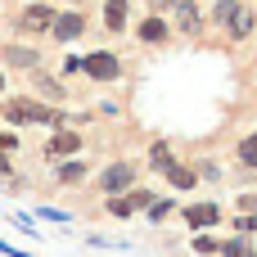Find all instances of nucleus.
Here are the masks:
<instances>
[{
    "label": "nucleus",
    "mask_w": 257,
    "mask_h": 257,
    "mask_svg": "<svg viewBox=\"0 0 257 257\" xmlns=\"http://www.w3.org/2000/svg\"><path fill=\"white\" fill-rule=\"evenodd\" d=\"M149 158H154V167H172V154H167V145H154V154H149Z\"/></svg>",
    "instance_id": "2eb2a0df"
},
{
    "label": "nucleus",
    "mask_w": 257,
    "mask_h": 257,
    "mask_svg": "<svg viewBox=\"0 0 257 257\" xmlns=\"http://www.w3.org/2000/svg\"><path fill=\"white\" fill-rule=\"evenodd\" d=\"M81 27H86L81 14H63V18H54V36H59V41H77Z\"/></svg>",
    "instance_id": "39448f33"
},
{
    "label": "nucleus",
    "mask_w": 257,
    "mask_h": 257,
    "mask_svg": "<svg viewBox=\"0 0 257 257\" xmlns=\"http://www.w3.org/2000/svg\"><path fill=\"white\" fill-rule=\"evenodd\" d=\"M221 253H226V257H253V244H248V239H230Z\"/></svg>",
    "instance_id": "4468645a"
},
{
    "label": "nucleus",
    "mask_w": 257,
    "mask_h": 257,
    "mask_svg": "<svg viewBox=\"0 0 257 257\" xmlns=\"http://www.w3.org/2000/svg\"><path fill=\"white\" fill-rule=\"evenodd\" d=\"M185 217H190V226H212V221H217V217H221V212H217V208H212V203H199V208H190V212H185Z\"/></svg>",
    "instance_id": "1a4fd4ad"
},
{
    "label": "nucleus",
    "mask_w": 257,
    "mask_h": 257,
    "mask_svg": "<svg viewBox=\"0 0 257 257\" xmlns=\"http://www.w3.org/2000/svg\"><path fill=\"white\" fill-rule=\"evenodd\" d=\"M9 59H14V63H18V68H32V63H36V54H32V50H14V54H9Z\"/></svg>",
    "instance_id": "dca6fc26"
},
{
    "label": "nucleus",
    "mask_w": 257,
    "mask_h": 257,
    "mask_svg": "<svg viewBox=\"0 0 257 257\" xmlns=\"http://www.w3.org/2000/svg\"><path fill=\"white\" fill-rule=\"evenodd\" d=\"M167 172H172V185H176V190H190V185H194V172H190V167H167Z\"/></svg>",
    "instance_id": "ddd939ff"
},
{
    "label": "nucleus",
    "mask_w": 257,
    "mask_h": 257,
    "mask_svg": "<svg viewBox=\"0 0 257 257\" xmlns=\"http://www.w3.org/2000/svg\"><path fill=\"white\" fill-rule=\"evenodd\" d=\"M239 158H244V167H257V136L239 140Z\"/></svg>",
    "instance_id": "9b49d317"
},
{
    "label": "nucleus",
    "mask_w": 257,
    "mask_h": 257,
    "mask_svg": "<svg viewBox=\"0 0 257 257\" xmlns=\"http://www.w3.org/2000/svg\"><path fill=\"white\" fill-rule=\"evenodd\" d=\"M99 185H104V190H113V194H117V190H126V185H131V167H126V163L108 167V172L99 176Z\"/></svg>",
    "instance_id": "423d86ee"
},
{
    "label": "nucleus",
    "mask_w": 257,
    "mask_h": 257,
    "mask_svg": "<svg viewBox=\"0 0 257 257\" xmlns=\"http://www.w3.org/2000/svg\"><path fill=\"white\" fill-rule=\"evenodd\" d=\"M5 117L9 122H32V126H50L54 122V113L41 108V104H32V99H9L5 104Z\"/></svg>",
    "instance_id": "f257e3e1"
},
{
    "label": "nucleus",
    "mask_w": 257,
    "mask_h": 257,
    "mask_svg": "<svg viewBox=\"0 0 257 257\" xmlns=\"http://www.w3.org/2000/svg\"><path fill=\"white\" fill-rule=\"evenodd\" d=\"M140 203H154V199H149V194H131V199H113V203H108V212H113V217H126V212H136Z\"/></svg>",
    "instance_id": "6e6552de"
},
{
    "label": "nucleus",
    "mask_w": 257,
    "mask_h": 257,
    "mask_svg": "<svg viewBox=\"0 0 257 257\" xmlns=\"http://www.w3.org/2000/svg\"><path fill=\"white\" fill-rule=\"evenodd\" d=\"M217 23H226V27H235V36H244L248 27H253V14L239 5V0H217Z\"/></svg>",
    "instance_id": "f03ea898"
},
{
    "label": "nucleus",
    "mask_w": 257,
    "mask_h": 257,
    "mask_svg": "<svg viewBox=\"0 0 257 257\" xmlns=\"http://www.w3.org/2000/svg\"><path fill=\"white\" fill-rule=\"evenodd\" d=\"M50 23H54V9H50V5H27V9L18 14V27H23V32H45Z\"/></svg>",
    "instance_id": "20e7f679"
},
{
    "label": "nucleus",
    "mask_w": 257,
    "mask_h": 257,
    "mask_svg": "<svg viewBox=\"0 0 257 257\" xmlns=\"http://www.w3.org/2000/svg\"><path fill=\"white\" fill-rule=\"evenodd\" d=\"M81 68H86L95 81H113V77L122 72V63H117L108 50H95V54H86V63H81Z\"/></svg>",
    "instance_id": "7ed1b4c3"
},
{
    "label": "nucleus",
    "mask_w": 257,
    "mask_h": 257,
    "mask_svg": "<svg viewBox=\"0 0 257 257\" xmlns=\"http://www.w3.org/2000/svg\"><path fill=\"white\" fill-rule=\"evenodd\" d=\"M104 18H108L113 32H122V23H126V5H122V0H108V5H104Z\"/></svg>",
    "instance_id": "9d476101"
},
{
    "label": "nucleus",
    "mask_w": 257,
    "mask_h": 257,
    "mask_svg": "<svg viewBox=\"0 0 257 257\" xmlns=\"http://www.w3.org/2000/svg\"><path fill=\"white\" fill-rule=\"evenodd\" d=\"M77 145H81V136H77V131H59V136L45 145V154H50V158H59V154H72Z\"/></svg>",
    "instance_id": "0eeeda50"
},
{
    "label": "nucleus",
    "mask_w": 257,
    "mask_h": 257,
    "mask_svg": "<svg viewBox=\"0 0 257 257\" xmlns=\"http://www.w3.org/2000/svg\"><path fill=\"white\" fill-rule=\"evenodd\" d=\"M140 36H145V41H163V36H167V23H158V18H149V23L140 27Z\"/></svg>",
    "instance_id": "f8f14e48"
}]
</instances>
